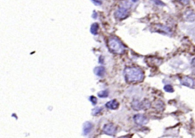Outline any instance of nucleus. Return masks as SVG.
Here are the masks:
<instances>
[{
    "mask_svg": "<svg viewBox=\"0 0 195 138\" xmlns=\"http://www.w3.org/2000/svg\"><path fill=\"white\" fill-rule=\"evenodd\" d=\"M178 1H179L180 2H181L182 4L184 5H188L190 2V0H178Z\"/></svg>",
    "mask_w": 195,
    "mask_h": 138,
    "instance_id": "24",
    "label": "nucleus"
},
{
    "mask_svg": "<svg viewBox=\"0 0 195 138\" xmlns=\"http://www.w3.org/2000/svg\"><path fill=\"white\" fill-rule=\"evenodd\" d=\"M152 2L155 3L157 5H161V6H163V5H165V3L162 2V1H161V0H152Z\"/></svg>",
    "mask_w": 195,
    "mask_h": 138,
    "instance_id": "20",
    "label": "nucleus"
},
{
    "mask_svg": "<svg viewBox=\"0 0 195 138\" xmlns=\"http://www.w3.org/2000/svg\"><path fill=\"white\" fill-rule=\"evenodd\" d=\"M151 31L153 32H158V33H163V34H170L171 33V30L169 28L166 26H164L162 24H156L152 25Z\"/></svg>",
    "mask_w": 195,
    "mask_h": 138,
    "instance_id": "3",
    "label": "nucleus"
},
{
    "mask_svg": "<svg viewBox=\"0 0 195 138\" xmlns=\"http://www.w3.org/2000/svg\"><path fill=\"white\" fill-rule=\"evenodd\" d=\"M128 15H129L128 9H125V8H123V7H120L119 9H117V11L115 12V14H114L115 17L117 18V19H120V20H122V19L126 18L128 16Z\"/></svg>",
    "mask_w": 195,
    "mask_h": 138,
    "instance_id": "4",
    "label": "nucleus"
},
{
    "mask_svg": "<svg viewBox=\"0 0 195 138\" xmlns=\"http://www.w3.org/2000/svg\"><path fill=\"white\" fill-rule=\"evenodd\" d=\"M144 72L140 68L137 66L127 67L124 70V77L126 81L129 83H140L144 79Z\"/></svg>",
    "mask_w": 195,
    "mask_h": 138,
    "instance_id": "1",
    "label": "nucleus"
},
{
    "mask_svg": "<svg viewBox=\"0 0 195 138\" xmlns=\"http://www.w3.org/2000/svg\"><path fill=\"white\" fill-rule=\"evenodd\" d=\"M180 82L182 86H188V87L190 88H193L195 86V81L191 77H182L181 79H180Z\"/></svg>",
    "mask_w": 195,
    "mask_h": 138,
    "instance_id": "6",
    "label": "nucleus"
},
{
    "mask_svg": "<svg viewBox=\"0 0 195 138\" xmlns=\"http://www.w3.org/2000/svg\"><path fill=\"white\" fill-rule=\"evenodd\" d=\"M102 108H95V109L93 110L92 114H93V115H97V114H98L100 112H102Z\"/></svg>",
    "mask_w": 195,
    "mask_h": 138,
    "instance_id": "19",
    "label": "nucleus"
},
{
    "mask_svg": "<svg viewBox=\"0 0 195 138\" xmlns=\"http://www.w3.org/2000/svg\"><path fill=\"white\" fill-rule=\"evenodd\" d=\"M164 89H165V92H174L173 87H172L171 85H165V86H164Z\"/></svg>",
    "mask_w": 195,
    "mask_h": 138,
    "instance_id": "17",
    "label": "nucleus"
},
{
    "mask_svg": "<svg viewBox=\"0 0 195 138\" xmlns=\"http://www.w3.org/2000/svg\"><path fill=\"white\" fill-rule=\"evenodd\" d=\"M92 124L90 122H85L83 125V132L85 134H88L91 132L92 129Z\"/></svg>",
    "mask_w": 195,
    "mask_h": 138,
    "instance_id": "11",
    "label": "nucleus"
},
{
    "mask_svg": "<svg viewBox=\"0 0 195 138\" xmlns=\"http://www.w3.org/2000/svg\"><path fill=\"white\" fill-rule=\"evenodd\" d=\"M108 46L110 51L114 53L122 54L125 51V47L123 44L116 37H111L108 40Z\"/></svg>",
    "mask_w": 195,
    "mask_h": 138,
    "instance_id": "2",
    "label": "nucleus"
},
{
    "mask_svg": "<svg viewBox=\"0 0 195 138\" xmlns=\"http://www.w3.org/2000/svg\"><path fill=\"white\" fill-rule=\"evenodd\" d=\"M94 72H95V74L96 76L102 77L104 76V75L105 74V68L102 66H98V67H95V68Z\"/></svg>",
    "mask_w": 195,
    "mask_h": 138,
    "instance_id": "9",
    "label": "nucleus"
},
{
    "mask_svg": "<svg viewBox=\"0 0 195 138\" xmlns=\"http://www.w3.org/2000/svg\"><path fill=\"white\" fill-rule=\"evenodd\" d=\"M106 107L109 109L115 110L117 109L118 107H119V103L117 102V101L116 100H111V101H109L108 103L106 104Z\"/></svg>",
    "mask_w": 195,
    "mask_h": 138,
    "instance_id": "10",
    "label": "nucleus"
},
{
    "mask_svg": "<svg viewBox=\"0 0 195 138\" xmlns=\"http://www.w3.org/2000/svg\"><path fill=\"white\" fill-rule=\"evenodd\" d=\"M91 2L96 5H101L102 4V0H91Z\"/></svg>",
    "mask_w": 195,
    "mask_h": 138,
    "instance_id": "21",
    "label": "nucleus"
},
{
    "mask_svg": "<svg viewBox=\"0 0 195 138\" xmlns=\"http://www.w3.org/2000/svg\"><path fill=\"white\" fill-rule=\"evenodd\" d=\"M103 131L106 134H108V135H114L116 134V131H117V127H116L114 124H111V123L107 124L103 127Z\"/></svg>",
    "mask_w": 195,
    "mask_h": 138,
    "instance_id": "5",
    "label": "nucleus"
},
{
    "mask_svg": "<svg viewBox=\"0 0 195 138\" xmlns=\"http://www.w3.org/2000/svg\"><path fill=\"white\" fill-rule=\"evenodd\" d=\"M121 7L129 9L131 7V3L129 1H127V0H124V1H122L121 2Z\"/></svg>",
    "mask_w": 195,
    "mask_h": 138,
    "instance_id": "14",
    "label": "nucleus"
},
{
    "mask_svg": "<svg viewBox=\"0 0 195 138\" xmlns=\"http://www.w3.org/2000/svg\"><path fill=\"white\" fill-rule=\"evenodd\" d=\"M133 2H137V1H138V0H132Z\"/></svg>",
    "mask_w": 195,
    "mask_h": 138,
    "instance_id": "25",
    "label": "nucleus"
},
{
    "mask_svg": "<svg viewBox=\"0 0 195 138\" xmlns=\"http://www.w3.org/2000/svg\"><path fill=\"white\" fill-rule=\"evenodd\" d=\"M108 92L107 90L102 91V92L98 93V95H99L100 97H102V98H105V97L108 96Z\"/></svg>",
    "mask_w": 195,
    "mask_h": 138,
    "instance_id": "18",
    "label": "nucleus"
},
{
    "mask_svg": "<svg viewBox=\"0 0 195 138\" xmlns=\"http://www.w3.org/2000/svg\"><path fill=\"white\" fill-rule=\"evenodd\" d=\"M90 100H91V101L92 102V104H96V102H97V99H96V98H95L94 96L90 97Z\"/></svg>",
    "mask_w": 195,
    "mask_h": 138,
    "instance_id": "23",
    "label": "nucleus"
},
{
    "mask_svg": "<svg viewBox=\"0 0 195 138\" xmlns=\"http://www.w3.org/2000/svg\"><path fill=\"white\" fill-rule=\"evenodd\" d=\"M142 104H143V109H148V108H150L151 107V103H150V101L148 99H144L142 101Z\"/></svg>",
    "mask_w": 195,
    "mask_h": 138,
    "instance_id": "15",
    "label": "nucleus"
},
{
    "mask_svg": "<svg viewBox=\"0 0 195 138\" xmlns=\"http://www.w3.org/2000/svg\"><path fill=\"white\" fill-rule=\"evenodd\" d=\"M185 19L188 22H194L195 20V13H194L193 12H188L185 16Z\"/></svg>",
    "mask_w": 195,
    "mask_h": 138,
    "instance_id": "13",
    "label": "nucleus"
},
{
    "mask_svg": "<svg viewBox=\"0 0 195 138\" xmlns=\"http://www.w3.org/2000/svg\"><path fill=\"white\" fill-rule=\"evenodd\" d=\"M133 120H134L135 123L138 125H145L148 123V119L143 114H136L133 117Z\"/></svg>",
    "mask_w": 195,
    "mask_h": 138,
    "instance_id": "7",
    "label": "nucleus"
},
{
    "mask_svg": "<svg viewBox=\"0 0 195 138\" xmlns=\"http://www.w3.org/2000/svg\"><path fill=\"white\" fill-rule=\"evenodd\" d=\"M191 66H192V71H193V74L195 75V58H194L191 61Z\"/></svg>",
    "mask_w": 195,
    "mask_h": 138,
    "instance_id": "22",
    "label": "nucleus"
},
{
    "mask_svg": "<svg viewBox=\"0 0 195 138\" xmlns=\"http://www.w3.org/2000/svg\"><path fill=\"white\" fill-rule=\"evenodd\" d=\"M98 24L97 23H95L91 25V34H98Z\"/></svg>",
    "mask_w": 195,
    "mask_h": 138,
    "instance_id": "16",
    "label": "nucleus"
},
{
    "mask_svg": "<svg viewBox=\"0 0 195 138\" xmlns=\"http://www.w3.org/2000/svg\"><path fill=\"white\" fill-rule=\"evenodd\" d=\"M155 108L158 112H162L164 108H165V105H164L162 101H160V100H158L155 103Z\"/></svg>",
    "mask_w": 195,
    "mask_h": 138,
    "instance_id": "12",
    "label": "nucleus"
},
{
    "mask_svg": "<svg viewBox=\"0 0 195 138\" xmlns=\"http://www.w3.org/2000/svg\"><path fill=\"white\" fill-rule=\"evenodd\" d=\"M131 106H132L133 109L136 110V111H140V110L143 109L142 102H140L139 100H137V99H135L132 101Z\"/></svg>",
    "mask_w": 195,
    "mask_h": 138,
    "instance_id": "8",
    "label": "nucleus"
}]
</instances>
